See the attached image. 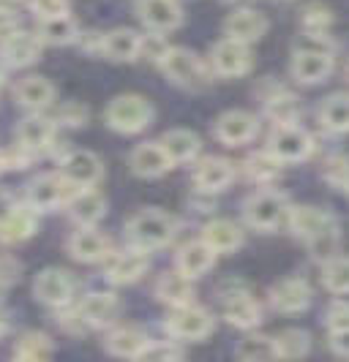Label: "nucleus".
<instances>
[{
  "instance_id": "f257e3e1",
  "label": "nucleus",
  "mask_w": 349,
  "mask_h": 362,
  "mask_svg": "<svg viewBox=\"0 0 349 362\" xmlns=\"http://www.w3.org/2000/svg\"><path fill=\"white\" fill-rule=\"evenodd\" d=\"M175 235V221L159 210H142L129 221V237L137 248L153 251L166 245Z\"/></svg>"
},
{
  "instance_id": "f03ea898",
  "label": "nucleus",
  "mask_w": 349,
  "mask_h": 362,
  "mask_svg": "<svg viewBox=\"0 0 349 362\" xmlns=\"http://www.w3.org/2000/svg\"><path fill=\"white\" fill-rule=\"evenodd\" d=\"M153 107L142 95H118L107 107V123L120 134H139L142 128L150 126Z\"/></svg>"
},
{
  "instance_id": "7ed1b4c3",
  "label": "nucleus",
  "mask_w": 349,
  "mask_h": 362,
  "mask_svg": "<svg viewBox=\"0 0 349 362\" xmlns=\"http://www.w3.org/2000/svg\"><path fill=\"white\" fill-rule=\"evenodd\" d=\"M166 329H169V335H175L181 341H202L213 329V319L205 308L185 303V305H175V310L169 313Z\"/></svg>"
},
{
  "instance_id": "20e7f679",
  "label": "nucleus",
  "mask_w": 349,
  "mask_h": 362,
  "mask_svg": "<svg viewBox=\"0 0 349 362\" xmlns=\"http://www.w3.org/2000/svg\"><path fill=\"white\" fill-rule=\"evenodd\" d=\"M284 213H287V199L276 191H259L246 202V221L262 232L276 229Z\"/></svg>"
},
{
  "instance_id": "39448f33",
  "label": "nucleus",
  "mask_w": 349,
  "mask_h": 362,
  "mask_svg": "<svg viewBox=\"0 0 349 362\" xmlns=\"http://www.w3.org/2000/svg\"><path fill=\"white\" fill-rule=\"evenodd\" d=\"M270 153L276 156L278 161H303L311 153V136L297 128L294 123L290 126H278L270 136Z\"/></svg>"
},
{
  "instance_id": "423d86ee",
  "label": "nucleus",
  "mask_w": 349,
  "mask_h": 362,
  "mask_svg": "<svg viewBox=\"0 0 349 362\" xmlns=\"http://www.w3.org/2000/svg\"><path fill=\"white\" fill-rule=\"evenodd\" d=\"M213 69L221 76H240L251 69V52L248 44L235 41V38H224L213 49Z\"/></svg>"
},
{
  "instance_id": "0eeeda50",
  "label": "nucleus",
  "mask_w": 349,
  "mask_h": 362,
  "mask_svg": "<svg viewBox=\"0 0 349 362\" xmlns=\"http://www.w3.org/2000/svg\"><path fill=\"white\" fill-rule=\"evenodd\" d=\"M161 69L172 82L183 88H197L202 82V66L197 54H191L188 49H169L161 60Z\"/></svg>"
},
{
  "instance_id": "6e6552de",
  "label": "nucleus",
  "mask_w": 349,
  "mask_h": 362,
  "mask_svg": "<svg viewBox=\"0 0 349 362\" xmlns=\"http://www.w3.org/2000/svg\"><path fill=\"white\" fill-rule=\"evenodd\" d=\"M216 136L224 145H246L257 136V117L248 112H240V109L227 112L216 123Z\"/></svg>"
},
{
  "instance_id": "1a4fd4ad",
  "label": "nucleus",
  "mask_w": 349,
  "mask_h": 362,
  "mask_svg": "<svg viewBox=\"0 0 349 362\" xmlns=\"http://www.w3.org/2000/svg\"><path fill=\"white\" fill-rule=\"evenodd\" d=\"M137 8H139V19L156 33L175 30L181 25V19H183L178 0H139Z\"/></svg>"
},
{
  "instance_id": "9d476101",
  "label": "nucleus",
  "mask_w": 349,
  "mask_h": 362,
  "mask_svg": "<svg viewBox=\"0 0 349 362\" xmlns=\"http://www.w3.org/2000/svg\"><path fill=\"white\" fill-rule=\"evenodd\" d=\"M63 177L76 188H93L101 177V161L88 150H74L63 158Z\"/></svg>"
},
{
  "instance_id": "9b49d317",
  "label": "nucleus",
  "mask_w": 349,
  "mask_h": 362,
  "mask_svg": "<svg viewBox=\"0 0 349 362\" xmlns=\"http://www.w3.org/2000/svg\"><path fill=\"white\" fill-rule=\"evenodd\" d=\"M333 71V54L328 52H294L292 76L303 85H319Z\"/></svg>"
},
{
  "instance_id": "f8f14e48",
  "label": "nucleus",
  "mask_w": 349,
  "mask_h": 362,
  "mask_svg": "<svg viewBox=\"0 0 349 362\" xmlns=\"http://www.w3.org/2000/svg\"><path fill=\"white\" fill-rule=\"evenodd\" d=\"M74 294V281L63 270H44L36 281V297L47 305H66Z\"/></svg>"
},
{
  "instance_id": "ddd939ff",
  "label": "nucleus",
  "mask_w": 349,
  "mask_h": 362,
  "mask_svg": "<svg viewBox=\"0 0 349 362\" xmlns=\"http://www.w3.org/2000/svg\"><path fill=\"white\" fill-rule=\"evenodd\" d=\"M235 177L232 172V163L224 161V158H205V161L197 163L194 169V185L205 191V194H216V191H224Z\"/></svg>"
},
{
  "instance_id": "4468645a",
  "label": "nucleus",
  "mask_w": 349,
  "mask_h": 362,
  "mask_svg": "<svg viewBox=\"0 0 349 362\" xmlns=\"http://www.w3.org/2000/svg\"><path fill=\"white\" fill-rule=\"evenodd\" d=\"M147 270V256L142 248H134V251H123V254H115L107 264V278L112 284H134L139 281Z\"/></svg>"
},
{
  "instance_id": "2eb2a0df",
  "label": "nucleus",
  "mask_w": 349,
  "mask_h": 362,
  "mask_svg": "<svg viewBox=\"0 0 349 362\" xmlns=\"http://www.w3.org/2000/svg\"><path fill=\"white\" fill-rule=\"evenodd\" d=\"M227 38H235V41H243V44H251L257 38L265 36L268 30V19L262 17L259 11H251V8H240L235 14H229L227 25Z\"/></svg>"
},
{
  "instance_id": "dca6fc26",
  "label": "nucleus",
  "mask_w": 349,
  "mask_h": 362,
  "mask_svg": "<svg viewBox=\"0 0 349 362\" xmlns=\"http://www.w3.org/2000/svg\"><path fill=\"white\" fill-rule=\"evenodd\" d=\"M169 166H172V161H169L161 142H145L131 153V169L139 177H161Z\"/></svg>"
},
{
  "instance_id": "f3484780",
  "label": "nucleus",
  "mask_w": 349,
  "mask_h": 362,
  "mask_svg": "<svg viewBox=\"0 0 349 362\" xmlns=\"http://www.w3.org/2000/svg\"><path fill=\"white\" fill-rule=\"evenodd\" d=\"M270 297H273V305L281 313H297V310H303L311 303V289L300 278H287V281H281V284L273 286Z\"/></svg>"
},
{
  "instance_id": "a211bd4d",
  "label": "nucleus",
  "mask_w": 349,
  "mask_h": 362,
  "mask_svg": "<svg viewBox=\"0 0 349 362\" xmlns=\"http://www.w3.org/2000/svg\"><path fill=\"white\" fill-rule=\"evenodd\" d=\"M69 248H71L74 259H79V262H101V259L110 256V240L101 235V232L85 226L82 232H76L71 237Z\"/></svg>"
},
{
  "instance_id": "6ab92c4d",
  "label": "nucleus",
  "mask_w": 349,
  "mask_h": 362,
  "mask_svg": "<svg viewBox=\"0 0 349 362\" xmlns=\"http://www.w3.org/2000/svg\"><path fill=\"white\" fill-rule=\"evenodd\" d=\"M224 316H227V322H229V325L240 327V329H251V327L259 325L262 310H259V305L248 297V294L235 291V294H227Z\"/></svg>"
},
{
  "instance_id": "aec40b11",
  "label": "nucleus",
  "mask_w": 349,
  "mask_h": 362,
  "mask_svg": "<svg viewBox=\"0 0 349 362\" xmlns=\"http://www.w3.org/2000/svg\"><path fill=\"white\" fill-rule=\"evenodd\" d=\"M213 259H216V251L205 240L188 243L183 251L178 254V270L194 281V278H200V275H205V272L213 267Z\"/></svg>"
},
{
  "instance_id": "412c9836",
  "label": "nucleus",
  "mask_w": 349,
  "mask_h": 362,
  "mask_svg": "<svg viewBox=\"0 0 349 362\" xmlns=\"http://www.w3.org/2000/svg\"><path fill=\"white\" fill-rule=\"evenodd\" d=\"M290 226H292V232L297 237L311 240V237H316L319 232L333 229L336 223H333V218L328 216V213H322V210H316V207H294L292 213H290Z\"/></svg>"
},
{
  "instance_id": "4be33fe9",
  "label": "nucleus",
  "mask_w": 349,
  "mask_h": 362,
  "mask_svg": "<svg viewBox=\"0 0 349 362\" xmlns=\"http://www.w3.org/2000/svg\"><path fill=\"white\" fill-rule=\"evenodd\" d=\"M202 240L216 251V254H229V251H235L240 248V243H243V232H240L238 223H232V221H210L207 226H205L202 232Z\"/></svg>"
},
{
  "instance_id": "5701e85b",
  "label": "nucleus",
  "mask_w": 349,
  "mask_h": 362,
  "mask_svg": "<svg viewBox=\"0 0 349 362\" xmlns=\"http://www.w3.org/2000/svg\"><path fill=\"white\" fill-rule=\"evenodd\" d=\"M118 316V300L112 294H91L79 305V319L91 327H107Z\"/></svg>"
},
{
  "instance_id": "b1692460",
  "label": "nucleus",
  "mask_w": 349,
  "mask_h": 362,
  "mask_svg": "<svg viewBox=\"0 0 349 362\" xmlns=\"http://www.w3.org/2000/svg\"><path fill=\"white\" fill-rule=\"evenodd\" d=\"M66 197V180L57 175H41L30 182V204L36 210H52Z\"/></svg>"
},
{
  "instance_id": "393cba45",
  "label": "nucleus",
  "mask_w": 349,
  "mask_h": 362,
  "mask_svg": "<svg viewBox=\"0 0 349 362\" xmlns=\"http://www.w3.org/2000/svg\"><path fill=\"white\" fill-rule=\"evenodd\" d=\"M139 44L142 38L137 36L134 30H112L107 36L101 38V52L107 54L110 60H118V63H126V60H134L139 54Z\"/></svg>"
},
{
  "instance_id": "a878e982",
  "label": "nucleus",
  "mask_w": 349,
  "mask_h": 362,
  "mask_svg": "<svg viewBox=\"0 0 349 362\" xmlns=\"http://www.w3.org/2000/svg\"><path fill=\"white\" fill-rule=\"evenodd\" d=\"M156 294H159V300L166 303V305H185V303H191V297H194V286H191V278L183 275V272H166L161 275V281H159V286H156Z\"/></svg>"
},
{
  "instance_id": "bb28decb",
  "label": "nucleus",
  "mask_w": 349,
  "mask_h": 362,
  "mask_svg": "<svg viewBox=\"0 0 349 362\" xmlns=\"http://www.w3.org/2000/svg\"><path fill=\"white\" fill-rule=\"evenodd\" d=\"M104 207H107V202H104L101 194H96L93 188H79L71 199V216L76 223L93 226L96 221H101Z\"/></svg>"
},
{
  "instance_id": "cd10ccee",
  "label": "nucleus",
  "mask_w": 349,
  "mask_h": 362,
  "mask_svg": "<svg viewBox=\"0 0 349 362\" xmlns=\"http://www.w3.org/2000/svg\"><path fill=\"white\" fill-rule=\"evenodd\" d=\"M145 346L147 338L139 327H118L107 338V351H112L115 357H139Z\"/></svg>"
},
{
  "instance_id": "c85d7f7f",
  "label": "nucleus",
  "mask_w": 349,
  "mask_h": 362,
  "mask_svg": "<svg viewBox=\"0 0 349 362\" xmlns=\"http://www.w3.org/2000/svg\"><path fill=\"white\" fill-rule=\"evenodd\" d=\"M161 147L166 150V156H169L172 163H183V161L197 158V153H200V139H197V134H191V131H185V128H175V131H169L164 139H161Z\"/></svg>"
},
{
  "instance_id": "c756f323",
  "label": "nucleus",
  "mask_w": 349,
  "mask_h": 362,
  "mask_svg": "<svg viewBox=\"0 0 349 362\" xmlns=\"http://www.w3.org/2000/svg\"><path fill=\"white\" fill-rule=\"evenodd\" d=\"M36 232V218L30 210L14 207L8 216L0 221V240L3 243H22Z\"/></svg>"
},
{
  "instance_id": "7c9ffc66",
  "label": "nucleus",
  "mask_w": 349,
  "mask_h": 362,
  "mask_svg": "<svg viewBox=\"0 0 349 362\" xmlns=\"http://www.w3.org/2000/svg\"><path fill=\"white\" fill-rule=\"evenodd\" d=\"M55 95V88L44 76H28L17 85V101L28 109H44Z\"/></svg>"
},
{
  "instance_id": "2f4dec72",
  "label": "nucleus",
  "mask_w": 349,
  "mask_h": 362,
  "mask_svg": "<svg viewBox=\"0 0 349 362\" xmlns=\"http://www.w3.org/2000/svg\"><path fill=\"white\" fill-rule=\"evenodd\" d=\"M319 120L333 134L349 131V93H336V95H331L322 104V109H319Z\"/></svg>"
},
{
  "instance_id": "473e14b6",
  "label": "nucleus",
  "mask_w": 349,
  "mask_h": 362,
  "mask_svg": "<svg viewBox=\"0 0 349 362\" xmlns=\"http://www.w3.org/2000/svg\"><path fill=\"white\" fill-rule=\"evenodd\" d=\"M3 52H6L11 66H28L38 57V38L30 33H14V36L6 38Z\"/></svg>"
},
{
  "instance_id": "72a5a7b5",
  "label": "nucleus",
  "mask_w": 349,
  "mask_h": 362,
  "mask_svg": "<svg viewBox=\"0 0 349 362\" xmlns=\"http://www.w3.org/2000/svg\"><path fill=\"white\" fill-rule=\"evenodd\" d=\"M17 139L22 150H41V147L50 145V139H52V126L47 120H41V117H30V120H25L19 126Z\"/></svg>"
},
{
  "instance_id": "f704fd0d",
  "label": "nucleus",
  "mask_w": 349,
  "mask_h": 362,
  "mask_svg": "<svg viewBox=\"0 0 349 362\" xmlns=\"http://www.w3.org/2000/svg\"><path fill=\"white\" fill-rule=\"evenodd\" d=\"M273 344H276L278 357L297 360V357H306V354H309V349H311V338H309V332H303V329H284Z\"/></svg>"
},
{
  "instance_id": "c9c22d12",
  "label": "nucleus",
  "mask_w": 349,
  "mask_h": 362,
  "mask_svg": "<svg viewBox=\"0 0 349 362\" xmlns=\"http://www.w3.org/2000/svg\"><path fill=\"white\" fill-rule=\"evenodd\" d=\"M41 38L47 44H71L76 38V25L69 14L52 19H41Z\"/></svg>"
},
{
  "instance_id": "e433bc0d",
  "label": "nucleus",
  "mask_w": 349,
  "mask_h": 362,
  "mask_svg": "<svg viewBox=\"0 0 349 362\" xmlns=\"http://www.w3.org/2000/svg\"><path fill=\"white\" fill-rule=\"evenodd\" d=\"M322 281L333 294H349V256H333L325 262Z\"/></svg>"
},
{
  "instance_id": "4c0bfd02",
  "label": "nucleus",
  "mask_w": 349,
  "mask_h": 362,
  "mask_svg": "<svg viewBox=\"0 0 349 362\" xmlns=\"http://www.w3.org/2000/svg\"><path fill=\"white\" fill-rule=\"evenodd\" d=\"M52 354V344L47 335H36V332H28L22 335V341L14 349V357L19 360H44Z\"/></svg>"
},
{
  "instance_id": "58836bf2",
  "label": "nucleus",
  "mask_w": 349,
  "mask_h": 362,
  "mask_svg": "<svg viewBox=\"0 0 349 362\" xmlns=\"http://www.w3.org/2000/svg\"><path fill=\"white\" fill-rule=\"evenodd\" d=\"M268 115L276 120L278 126H290V123L297 120V115H300V104H297V98H292V95L278 93V95H273L268 101Z\"/></svg>"
},
{
  "instance_id": "ea45409f",
  "label": "nucleus",
  "mask_w": 349,
  "mask_h": 362,
  "mask_svg": "<svg viewBox=\"0 0 349 362\" xmlns=\"http://www.w3.org/2000/svg\"><path fill=\"white\" fill-rule=\"evenodd\" d=\"M238 357L240 360H273L276 354V344L270 338H262V335H251L238 346Z\"/></svg>"
},
{
  "instance_id": "a19ab883",
  "label": "nucleus",
  "mask_w": 349,
  "mask_h": 362,
  "mask_svg": "<svg viewBox=\"0 0 349 362\" xmlns=\"http://www.w3.org/2000/svg\"><path fill=\"white\" fill-rule=\"evenodd\" d=\"M309 243V248H311V256L314 259H319V262H331L333 256L338 254V232H336V226L333 229H325V232H319L316 237L311 240H306Z\"/></svg>"
},
{
  "instance_id": "79ce46f5",
  "label": "nucleus",
  "mask_w": 349,
  "mask_h": 362,
  "mask_svg": "<svg viewBox=\"0 0 349 362\" xmlns=\"http://www.w3.org/2000/svg\"><path fill=\"white\" fill-rule=\"evenodd\" d=\"M303 25L309 33H325L333 25V11L322 3H311L306 11H303Z\"/></svg>"
},
{
  "instance_id": "37998d69",
  "label": "nucleus",
  "mask_w": 349,
  "mask_h": 362,
  "mask_svg": "<svg viewBox=\"0 0 349 362\" xmlns=\"http://www.w3.org/2000/svg\"><path fill=\"white\" fill-rule=\"evenodd\" d=\"M278 169H281V161H278L273 153H259V156H254L248 161V172L257 180H273L278 175Z\"/></svg>"
},
{
  "instance_id": "c03bdc74",
  "label": "nucleus",
  "mask_w": 349,
  "mask_h": 362,
  "mask_svg": "<svg viewBox=\"0 0 349 362\" xmlns=\"http://www.w3.org/2000/svg\"><path fill=\"white\" fill-rule=\"evenodd\" d=\"M33 14L38 19H52L69 14V0H33Z\"/></svg>"
},
{
  "instance_id": "a18cd8bd",
  "label": "nucleus",
  "mask_w": 349,
  "mask_h": 362,
  "mask_svg": "<svg viewBox=\"0 0 349 362\" xmlns=\"http://www.w3.org/2000/svg\"><path fill=\"white\" fill-rule=\"evenodd\" d=\"M166 52H169V47H166V41L161 36L142 38V44H139V54H145L147 60H153V63H161Z\"/></svg>"
},
{
  "instance_id": "49530a36",
  "label": "nucleus",
  "mask_w": 349,
  "mask_h": 362,
  "mask_svg": "<svg viewBox=\"0 0 349 362\" xmlns=\"http://www.w3.org/2000/svg\"><path fill=\"white\" fill-rule=\"evenodd\" d=\"M297 52H328V54H333V44L322 36V33H309V36L300 38Z\"/></svg>"
},
{
  "instance_id": "de8ad7c7",
  "label": "nucleus",
  "mask_w": 349,
  "mask_h": 362,
  "mask_svg": "<svg viewBox=\"0 0 349 362\" xmlns=\"http://www.w3.org/2000/svg\"><path fill=\"white\" fill-rule=\"evenodd\" d=\"M328 327L331 329H347L349 327V303L341 300V303H333L331 310H328Z\"/></svg>"
},
{
  "instance_id": "09e8293b",
  "label": "nucleus",
  "mask_w": 349,
  "mask_h": 362,
  "mask_svg": "<svg viewBox=\"0 0 349 362\" xmlns=\"http://www.w3.org/2000/svg\"><path fill=\"white\" fill-rule=\"evenodd\" d=\"M328 180L336 182V185H349V161L347 158H333L325 169Z\"/></svg>"
},
{
  "instance_id": "8fccbe9b",
  "label": "nucleus",
  "mask_w": 349,
  "mask_h": 362,
  "mask_svg": "<svg viewBox=\"0 0 349 362\" xmlns=\"http://www.w3.org/2000/svg\"><path fill=\"white\" fill-rule=\"evenodd\" d=\"M139 357H145V360H178V357H181V349H175V346H169V344L145 346Z\"/></svg>"
},
{
  "instance_id": "3c124183",
  "label": "nucleus",
  "mask_w": 349,
  "mask_h": 362,
  "mask_svg": "<svg viewBox=\"0 0 349 362\" xmlns=\"http://www.w3.org/2000/svg\"><path fill=\"white\" fill-rule=\"evenodd\" d=\"M60 123H66V126H82L85 123V117H88V109L79 107V104H66V107L60 109Z\"/></svg>"
},
{
  "instance_id": "603ef678",
  "label": "nucleus",
  "mask_w": 349,
  "mask_h": 362,
  "mask_svg": "<svg viewBox=\"0 0 349 362\" xmlns=\"http://www.w3.org/2000/svg\"><path fill=\"white\" fill-rule=\"evenodd\" d=\"M331 349L341 357H349V327L347 329H331Z\"/></svg>"
},
{
  "instance_id": "864d4df0",
  "label": "nucleus",
  "mask_w": 349,
  "mask_h": 362,
  "mask_svg": "<svg viewBox=\"0 0 349 362\" xmlns=\"http://www.w3.org/2000/svg\"><path fill=\"white\" fill-rule=\"evenodd\" d=\"M19 278V264L14 259L0 256V284H14Z\"/></svg>"
},
{
  "instance_id": "5fc2aeb1",
  "label": "nucleus",
  "mask_w": 349,
  "mask_h": 362,
  "mask_svg": "<svg viewBox=\"0 0 349 362\" xmlns=\"http://www.w3.org/2000/svg\"><path fill=\"white\" fill-rule=\"evenodd\" d=\"M14 30H17V19L11 17L8 11H0V38L14 36Z\"/></svg>"
},
{
  "instance_id": "6e6d98bb",
  "label": "nucleus",
  "mask_w": 349,
  "mask_h": 362,
  "mask_svg": "<svg viewBox=\"0 0 349 362\" xmlns=\"http://www.w3.org/2000/svg\"><path fill=\"white\" fill-rule=\"evenodd\" d=\"M14 207H17V204H14V197H11L6 188H0V221L8 216Z\"/></svg>"
},
{
  "instance_id": "4d7b16f0",
  "label": "nucleus",
  "mask_w": 349,
  "mask_h": 362,
  "mask_svg": "<svg viewBox=\"0 0 349 362\" xmlns=\"http://www.w3.org/2000/svg\"><path fill=\"white\" fill-rule=\"evenodd\" d=\"M8 3H17V0H0V6H8Z\"/></svg>"
},
{
  "instance_id": "13d9d810",
  "label": "nucleus",
  "mask_w": 349,
  "mask_h": 362,
  "mask_svg": "<svg viewBox=\"0 0 349 362\" xmlns=\"http://www.w3.org/2000/svg\"><path fill=\"white\" fill-rule=\"evenodd\" d=\"M3 166H6V163H3V156H0V169H3Z\"/></svg>"
},
{
  "instance_id": "bf43d9fd",
  "label": "nucleus",
  "mask_w": 349,
  "mask_h": 362,
  "mask_svg": "<svg viewBox=\"0 0 349 362\" xmlns=\"http://www.w3.org/2000/svg\"><path fill=\"white\" fill-rule=\"evenodd\" d=\"M347 188H349V185H347Z\"/></svg>"
}]
</instances>
